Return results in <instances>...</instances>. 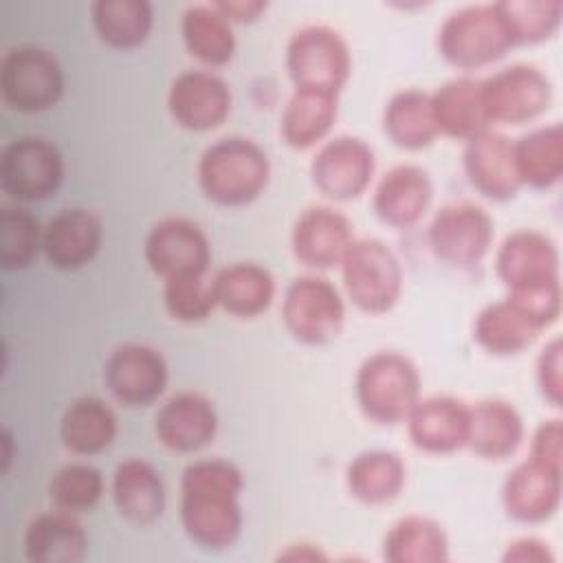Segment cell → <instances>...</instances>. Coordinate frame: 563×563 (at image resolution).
<instances>
[{
	"instance_id": "obj_42",
	"label": "cell",
	"mask_w": 563,
	"mask_h": 563,
	"mask_svg": "<svg viewBox=\"0 0 563 563\" xmlns=\"http://www.w3.org/2000/svg\"><path fill=\"white\" fill-rule=\"evenodd\" d=\"M563 343L559 336H554L545 347L541 350L537 358V385L552 407H561L563 400Z\"/></svg>"
},
{
	"instance_id": "obj_8",
	"label": "cell",
	"mask_w": 563,
	"mask_h": 563,
	"mask_svg": "<svg viewBox=\"0 0 563 563\" xmlns=\"http://www.w3.org/2000/svg\"><path fill=\"white\" fill-rule=\"evenodd\" d=\"M64 183V158L55 143L42 136H20L0 156V187L18 202H40Z\"/></svg>"
},
{
	"instance_id": "obj_24",
	"label": "cell",
	"mask_w": 563,
	"mask_h": 563,
	"mask_svg": "<svg viewBox=\"0 0 563 563\" xmlns=\"http://www.w3.org/2000/svg\"><path fill=\"white\" fill-rule=\"evenodd\" d=\"M545 328L512 297L493 301L479 310L473 339L493 356H515L528 350Z\"/></svg>"
},
{
	"instance_id": "obj_32",
	"label": "cell",
	"mask_w": 563,
	"mask_h": 563,
	"mask_svg": "<svg viewBox=\"0 0 563 563\" xmlns=\"http://www.w3.org/2000/svg\"><path fill=\"white\" fill-rule=\"evenodd\" d=\"M119 420L112 407L97 396H81L59 420V438L75 455H97L117 438Z\"/></svg>"
},
{
	"instance_id": "obj_13",
	"label": "cell",
	"mask_w": 563,
	"mask_h": 563,
	"mask_svg": "<svg viewBox=\"0 0 563 563\" xmlns=\"http://www.w3.org/2000/svg\"><path fill=\"white\" fill-rule=\"evenodd\" d=\"M376 158L358 136H334L325 141L310 161L312 185L330 200H354L372 183Z\"/></svg>"
},
{
	"instance_id": "obj_9",
	"label": "cell",
	"mask_w": 563,
	"mask_h": 563,
	"mask_svg": "<svg viewBox=\"0 0 563 563\" xmlns=\"http://www.w3.org/2000/svg\"><path fill=\"white\" fill-rule=\"evenodd\" d=\"M495 273L508 295L561 288V257L550 235L534 229L510 233L495 255Z\"/></svg>"
},
{
	"instance_id": "obj_36",
	"label": "cell",
	"mask_w": 563,
	"mask_h": 563,
	"mask_svg": "<svg viewBox=\"0 0 563 563\" xmlns=\"http://www.w3.org/2000/svg\"><path fill=\"white\" fill-rule=\"evenodd\" d=\"M515 163L521 185L550 189L563 176V128L550 123L530 130L515 141Z\"/></svg>"
},
{
	"instance_id": "obj_10",
	"label": "cell",
	"mask_w": 563,
	"mask_h": 563,
	"mask_svg": "<svg viewBox=\"0 0 563 563\" xmlns=\"http://www.w3.org/2000/svg\"><path fill=\"white\" fill-rule=\"evenodd\" d=\"M493 238V218L486 209L468 200L444 205L427 231L431 253L453 268L477 266L490 251Z\"/></svg>"
},
{
	"instance_id": "obj_19",
	"label": "cell",
	"mask_w": 563,
	"mask_h": 563,
	"mask_svg": "<svg viewBox=\"0 0 563 563\" xmlns=\"http://www.w3.org/2000/svg\"><path fill=\"white\" fill-rule=\"evenodd\" d=\"M158 442L174 453H196L209 446L218 433V411L198 391H178L167 398L156 418Z\"/></svg>"
},
{
	"instance_id": "obj_39",
	"label": "cell",
	"mask_w": 563,
	"mask_h": 563,
	"mask_svg": "<svg viewBox=\"0 0 563 563\" xmlns=\"http://www.w3.org/2000/svg\"><path fill=\"white\" fill-rule=\"evenodd\" d=\"M44 227L22 207L0 211V264L4 271H20L33 264L42 251Z\"/></svg>"
},
{
	"instance_id": "obj_15",
	"label": "cell",
	"mask_w": 563,
	"mask_h": 563,
	"mask_svg": "<svg viewBox=\"0 0 563 563\" xmlns=\"http://www.w3.org/2000/svg\"><path fill=\"white\" fill-rule=\"evenodd\" d=\"M143 255L152 273L167 279L180 273H207L211 246L196 222L187 218H165L150 229Z\"/></svg>"
},
{
	"instance_id": "obj_44",
	"label": "cell",
	"mask_w": 563,
	"mask_h": 563,
	"mask_svg": "<svg viewBox=\"0 0 563 563\" xmlns=\"http://www.w3.org/2000/svg\"><path fill=\"white\" fill-rule=\"evenodd\" d=\"M504 561H517V563H552L554 556L548 548L545 541L534 539V537H521L512 543H508L504 556Z\"/></svg>"
},
{
	"instance_id": "obj_30",
	"label": "cell",
	"mask_w": 563,
	"mask_h": 563,
	"mask_svg": "<svg viewBox=\"0 0 563 563\" xmlns=\"http://www.w3.org/2000/svg\"><path fill=\"white\" fill-rule=\"evenodd\" d=\"M431 101L440 134L468 141L490 125L482 103V79L455 77L442 84L431 95Z\"/></svg>"
},
{
	"instance_id": "obj_33",
	"label": "cell",
	"mask_w": 563,
	"mask_h": 563,
	"mask_svg": "<svg viewBox=\"0 0 563 563\" xmlns=\"http://www.w3.org/2000/svg\"><path fill=\"white\" fill-rule=\"evenodd\" d=\"M383 132L402 150L429 147L440 134L431 95L418 88L394 92L383 110Z\"/></svg>"
},
{
	"instance_id": "obj_17",
	"label": "cell",
	"mask_w": 563,
	"mask_h": 563,
	"mask_svg": "<svg viewBox=\"0 0 563 563\" xmlns=\"http://www.w3.org/2000/svg\"><path fill=\"white\" fill-rule=\"evenodd\" d=\"M354 242L352 222L334 207L312 205L303 209L290 231V249L297 262L308 268L341 266Z\"/></svg>"
},
{
	"instance_id": "obj_4",
	"label": "cell",
	"mask_w": 563,
	"mask_h": 563,
	"mask_svg": "<svg viewBox=\"0 0 563 563\" xmlns=\"http://www.w3.org/2000/svg\"><path fill=\"white\" fill-rule=\"evenodd\" d=\"M286 70L295 88L339 95L352 75V53L339 31L310 24L290 35Z\"/></svg>"
},
{
	"instance_id": "obj_1",
	"label": "cell",
	"mask_w": 563,
	"mask_h": 563,
	"mask_svg": "<svg viewBox=\"0 0 563 563\" xmlns=\"http://www.w3.org/2000/svg\"><path fill=\"white\" fill-rule=\"evenodd\" d=\"M242 473L220 457L191 462L180 477L178 515L191 543L205 550H227L242 532Z\"/></svg>"
},
{
	"instance_id": "obj_20",
	"label": "cell",
	"mask_w": 563,
	"mask_h": 563,
	"mask_svg": "<svg viewBox=\"0 0 563 563\" xmlns=\"http://www.w3.org/2000/svg\"><path fill=\"white\" fill-rule=\"evenodd\" d=\"M561 471L534 460L517 464L501 484V506L508 517L521 523H541L561 506Z\"/></svg>"
},
{
	"instance_id": "obj_16",
	"label": "cell",
	"mask_w": 563,
	"mask_h": 563,
	"mask_svg": "<svg viewBox=\"0 0 563 563\" xmlns=\"http://www.w3.org/2000/svg\"><path fill=\"white\" fill-rule=\"evenodd\" d=\"M167 110L176 125L189 132H209L227 121L231 90L211 70H185L169 86Z\"/></svg>"
},
{
	"instance_id": "obj_2",
	"label": "cell",
	"mask_w": 563,
	"mask_h": 563,
	"mask_svg": "<svg viewBox=\"0 0 563 563\" xmlns=\"http://www.w3.org/2000/svg\"><path fill=\"white\" fill-rule=\"evenodd\" d=\"M196 174L202 194L211 202L244 207L264 194L271 161L253 139L224 136L202 152Z\"/></svg>"
},
{
	"instance_id": "obj_45",
	"label": "cell",
	"mask_w": 563,
	"mask_h": 563,
	"mask_svg": "<svg viewBox=\"0 0 563 563\" xmlns=\"http://www.w3.org/2000/svg\"><path fill=\"white\" fill-rule=\"evenodd\" d=\"M231 24H251L266 11L264 0H220L211 2Z\"/></svg>"
},
{
	"instance_id": "obj_28",
	"label": "cell",
	"mask_w": 563,
	"mask_h": 563,
	"mask_svg": "<svg viewBox=\"0 0 563 563\" xmlns=\"http://www.w3.org/2000/svg\"><path fill=\"white\" fill-rule=\"evenodd\" d=\"M213 290L218 308L238 319H253L273 303L275 279L257 262H235L213 275Z\"/></svg>"
},
{
	"instance_id": "obj_14",
	"label": "cell",
	"mask_w": 563,
	"mask_h": 563,
	"mask_svg": "<svg viewBox=\"0 0 563 563\" xmlns=\"http://www.w3.org/2000/svg\"><path fill=\"white\" fill-rule=\"evenodd\" d=\"M167 378L169 372L163 354L143 343L114 347L103 365L106 387L125 407H145L158 400Z\"/></svg>"
},
{
	"instance_id": "obj_22",
	"label": "cell",
	"mask_w": 563,
	"mask_h": 563,
	"mask_svg": "<svg viewBox=\"0 0 563 563\" xmlns=\"http://www.w3.org/2000/svg\"><path fill=\"white\" fill-rule=\"evenodd\" d=\"M103 242L101 220L88 209H62L46 224L42 253L59 271H75L95 260Z\"/></svg>"
},
{
	"instance_id": "obj_46",
	"label": "cell",
	"mask_w": 563,
	"mask_h": 563,
	"mask_svg": "<svg viewBox=\"0 0 563 563\" xmlns=\"http://www.w3.org/2000/svg\"><path fill=\"white\" fill-rule=\"evenodd\" d=\"M301 545V550L297 548V543L295 545H290V550L288 552H282L279 554V559H299V561H314V559H325L317 548H312L310 543H299Z\"/></svg>"
},
{
	"instance_id": "obj_29",
	"label": "cell",
	"mask_w": 563,
	"mask_h": 563,
	"mask_svg": "<svg viewBox=\"0 0 563 563\" xmlns=\"http://www.w3.org/2000/svg\"><path fill=\"white\" fill-rule=\"evenodd\" d=\"M336 114L339 95L310 88H295L282 112V141L292 150L314 147L328 136L336 121Z\"/></svg>"
},
{
	"instance_id": "obj_6",
	"label": "cell",
	"mask_w": 563,
	"mask_h": 563,
	"mask_svg": "<svg viewBox=\"0 0 563 563\" xmlns=\"http://www.w3.org/2000/svg\"><path fill=\"white\" fill-rule=\"evenodd\" d=\"M512 48L495 4H468L438 29V51L455 68L473 70L501 59Z\"/></svg>"
},
{
	"instance_id": "obj_23",
	"label": "cell",
	"mask_w": 563,
	"mask_h": 563,
	"mask_svg": "<svg viewBox=\"0 0 563 563\" xmlns=\"http://www.w3.org/2000/svg\"><path fill=\"white\" fill-rule=\"evenodd\" d=\"M433 200V183L429 174L411 163L391 167L376 185L372 207L376 218L394 229L416 224Z\"/></svg>"
},
{
	"instance_id": "obj_3",
	"label": "cell",
	"mask_w": 563,
	"mask_h": 563,
	"mask_svg": "<svg viewBox=\"0 0 563 563\" xmlns=\"http://www.w3.org/2000/svg\"><path fill=\"white\" fill-rule=\"evenodd\" d=\"M420 372L394 350L369 354L356 369L354 394L363 416L376 424H398L420 400Z\"/></svg>"
},
{
	"instance_id": "obj_35",
	"label": "cell",
	"mask_w": 563,
	"mask_h": 563,
	"mask_svg": "<svg viewBox=\"0 0 563 563\" xmlns=\"http://www.w3.org/2000/svg\"><path fill=\"white\" fill-rule=\"evenodd\" d=\"M183 42L191 57L218 68L233 59L235 35L231 22L213 4H191L180 20Z\"/></svg>"
},
{
	"instance_id": "obj_38",
	"label": "cell",
	"mask_w": 563,
	"mask_h": 563,
	"mask_svg": "<svg viewBox=\"0 0 563 563\" xmlns=\"http://www.w3.org/2000/svg\"><path fill=\"white\" fill-rule=\"evenodd\" d=\"M495 9L512 46L550 40L563 20L561 0H504Z\"/></svg>"
},
{
	"instance_id": "obj_26",
	"label": "cell",
	"mask_w": 563,
	"mask_h": 563,
	"mask_svg": "<svg viewBox=\"0 0 563 563\" xmlns=\"http://www.w3.org/2000/svg\"><path fill=\"white\" fill-rule=\"evenodd\" d=\"M523 418L506 400H482L468 407L466 446L482 460L501 462L523 442Z\"/></svg>"
},
{
	"instance_id": "obj_25",
	"label": "cell",
	"mask_w": 563,
	"mask_h": 563,
	"mask_svg": "<svg viewBox=\"0 0 563 563\" xmlns=\"http://www.w3.org/2000/svg\"><path fill=\"white\" fill-rule=\"evenodd\" d=\"M112 501L117 512L136 526H150L165 510V484L145 460L130 457L114 468Z\"/></svg>"
},
{
	"instance_id": "obj_43",
	"label": "cell",
	"mask_w": 563,
	"mask_h": 563,
	"mask_svg": "<svg viewBox=\"0 0 563 563\" xmlns=\"http://www.w3.org/2000/svg\"><path fill=\"white\" fill-rule=\"evenodd\" d=\"M561 453H563V424L559 418L543 420L530 440V460L561 471Z\"/></svg>"
},
{
	"instance_id": "obj_34",
	"label": "cell",
	"mask_w": 563,
	"mask_h": 563,
	"mask_svg": "<svg viewBox=\"0 0 563 563\" xmlns=\"http://www.w3.org/2000/svg\"><path fill=\"white\" fill-rule=\"evenodd\" d=\"M383 559L389 563H440L449 559V537L435 519L407 515L387 530Z\"/></svg>"
},
{
	"instance_id": "obj_40",
	"label": "cell",
	"mask_w": 563,
	"mask_h": 563,
	"mask_svg": "<svg viewBox=\"0 0 563 563\" xmlns=\"http://www.w3.org/2000/svg\"><path fill=\"white\" fill-rule=\"evenodd\" d=\"M163 303L176 321H205L218 308L213 277H207V273H180L163 279Z\"/></svg>"
},
{
	"instance_id": "obj_21",
	"label": "cell",
	"mask_w": 563,
	"mask_h": 563,
	"mask_svg": "<svg viewBox=\"0 0 563 563\" xmlns=\"http://www.w3.org/2000/svg\"><path fill=\"white\" fill-rule=\"evenodd\" d=\"M407 433L416 449L449 455L466 446L468 407L453 396L420 398L407 416Z\"/></svg>"
},
{
	"instance_id": "obj_41",
	"label": "cell",
	"mask_w": 563,
	"mask_h": 563,
	"mask_svg": "<svg viewBox=\"0 0 563 563\" xmlns=\"http://www.w3.org/2000/svg\"><path fill=\"white\" fill-rule=\"evenodd\" d=\"M103 495V475L86 462L64 464L48 482V497L57 510L79 515L92 510Z\"/></svg>"
},
{
	"instance_id": "obj_27",
	"label": "cell",
	"mask_w": 563,
	"mask_h": 563,
	"mask_svg": "<svg viewBox=\"0 0 563 563\" xmlns=\"http://www.w3.org/2000/svg\"><path fill=\"white\" fill-rule=\"evenodd\" d=\"M86 552L88 534L70 512L55 508L26 526L24 556L31 563H79Z\"/></svg>"
},
{
	"instance_id": "obj_18",
	"label": "cell",
	"mask_w": 563,
	"mask_h": 563,
	"mask_svg": "<svg viewBox=\"0 0 563 563\" xmlns=\"http://www.w3.org/2000/svg\"><path fill=\"white\" fill-rule=\"evenodd\" d=\"M462 165L471 187L490 200H508L523 185L515 163V143L493 130L466 141Z\"/></svg>"
},
{
	"instance_id": "obj_7",
	"label": "cell",
	"mask_w": 563,
	"mask_h": 563,
	"mask_svg": "<svg viewBox=\"0 0 563 563\" xmlns=\"http://www.w3.org/2000/svg\"><path fill=\"white\" fill-rule=\"evenodd\" d=\"M64 70L57 57L40 46H15L0 64L2 101L18 112H42L64 95Z\"/></svg>"
},
{
	"instance_id": "obj_12",
	"label": "cell",
	"mask_w": 563,
	"mask_h": 563,
	"mask_svg": "<svg viewBox=\"0 0 563 563\" xmlns=\"http://www.w3.org/2000/svg\"><path fill=\"white\" fill-rule=\"evenodd\" d=\"M482 103L488 123L523 125L552 103V84L532 64H512L482 79Z\"/></svg>"
},
{
	"instance_id": "obj_11",
	"label": "cell",
	"mask_w": 563,
	"mask_h": 563,
	"mask_svg": "<svg viewBox=\"0 0 563 563\" xmlns=\"http://www.w3.org/2000/svg\"><path fill=\"white\" fill-rule=\"evenodd\" d=\"M282 319L295 341L323 345L341 332L345 306L339 290L328 279L301 275L292 279L284 292Z\"/></svg>"
},
{
	"instance_id": "obj_37",
	"label": "cell",
	"mask_w": 563,
	"mask_h": 563,
	"mask_svg": "<svg viewBox=\"0 0 563 563\" xmlns=\"http://www.w3.org/2000/svg\"><path fill=\"white\" fill-rule=\"evenodd\" d=\"M90 20L103 44L128 51L147 42L154 9L145 0H97L90 4Z\"/></svg>"
},
{
	"instance_id": "obj_31",
	"label": "cell",
	"mask_w": 563,
	"mask_h": 563,
	"mask_svg": "<svg viewBox=\"0 0 563 563\" xmlns=\"http://www.w3.org/2000/svg\"><path fill=\"white\" fill-rule=\"evenodd\" d=\"M407 482V468L398 453L372 449L358 453L345 471L347 493L367 506L394 501Z\"/></svg>"
},
{
	"instance_id": "obj_5",
	"label": "cell",
	"mask_w": 563,
	"mask_h": 563,
	"mask_svg": "<svg viewBox=\"0 0 563 563\" xmlns=\"http://www.w3.org/2000/svg\"><path fill=\"white\" fill-rule=\"evenodd\" d=\"M343 288L352 303L369 314H383L396 306L402 292V268L394 251L376 240H354L341 262Z\"/></svg>"
}]
</instances>
